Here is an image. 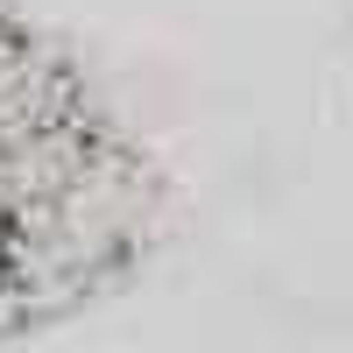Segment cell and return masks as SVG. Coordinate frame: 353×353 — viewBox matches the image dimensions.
Wrapping results in <instances>:
<instances>
[{
	"instance_id": "obj_1",
	"label": "cell",
	"mask_w": 353,
	"mask_h": 353,
	"mask_svg": "<svg viewBox=\"0 0 353 353\" xmlns=\"http://www.w3.org/2000/svg\"><path fill=\"white\" fill-rule=\"evenodd\" d=\"M156 226V176L113 134L43 176L28 198L0 212V318L8 325H50L113 290Z\"/></svg>"
}]
</instances>
